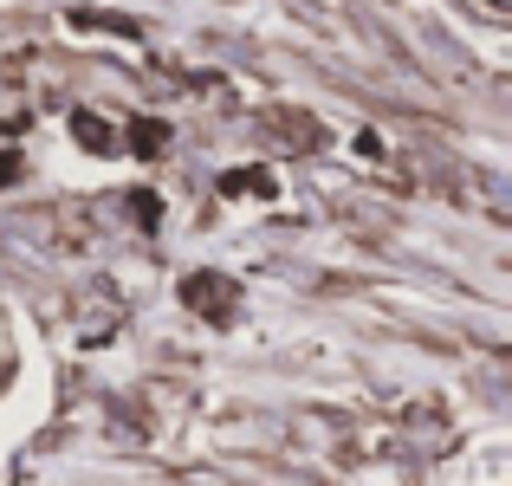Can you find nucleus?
Masks as SVG:
<instances>
[{"label": "nucleus", "instance_id": "obj_1", "mask_svg": "<svg viewBox=\"0 0 512 486\" xmlns=\"http://www.w3.org/2000/svg\"><path fill=\"white\" fill-rule=\"evenodd\" d=\"M130 137H137V150H143V156H150V150H163V137H169V130H163V124H137Z\"/></svg>", "mask_w": 512, "mask_h": 486}, {"label": "nucleus", "instance_id": "obj_2", "mask_svg": "<svg viewBox=\"0 0 512 486\" xmlns=\"http://www.w3.org/2000/svg\"><path fill=\"white\" fill-rule=\"evenodd\" d=\"M13 169H20V162H13L7 150H0V182H13Z\"/></svg>", "mask_w": 512, "mask_h": 486}, {"label": "nucleus", "instance_id": "obj_3", "mask_svg": "<svg viewBox=\"0 0 512 486\" xmlns=\"http://www.w3.org/2000/svg\"><path fill=\"white\" fill-rule=\"evenodd\" d=\"M493 7H512V0H493Z\"/></svg>", "mask_w": 512, "mask_h": 486}]
</instances>
